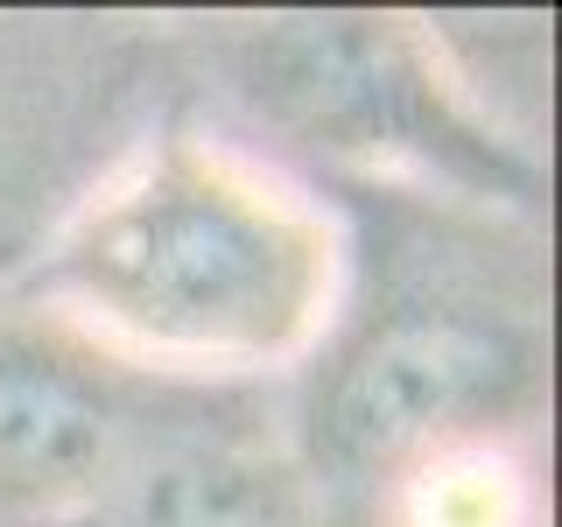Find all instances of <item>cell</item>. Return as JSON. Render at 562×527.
<instances>
[{"instance_id":"obj_1","label":"cell","mask_w":562,"mask_h":527,"mask_svg":"<svg viewBox=\"0 0 562 527\" xmlns=\"http://www.w3.org/2000/svg\"><path fill=\"white\" fill-rule=\"evenodd\" d=\"M359 254L324 338L289 373V429L351 527L415 464L471 444H541L549 239L514 204L345 176Z\"/></svg>"},{"instance_id":"obj_6","label":"cell","mask_w":562,"mask_h":527,"mask_svg":"<svg viewBox=\"0 0 562 527\" xmlns=\"http://www.w3.org/2000/svg\"><path fill=\"white\" fill-rule=\"evenodd\" d=\"M366 527H549L541 444H471L415 464Z\"/></svg>"},{"instance_id":"obj_3","label":"cell","mask_w":562,"mask_h":527,"mask_svg":"<svg viewBox=\"0 0 562 527\" xmlns=\"http://www.w3.org/2000/svg\"><path fill=\"white\" fill-rule=\"evenodd\" d=\"M239 85L268 120L324 148L345 176H394L457 198L527 211L541 190V162L506 148L457 99L443 57L422 22L394 14H310L260 22L233 43Z\"/></svg>"},{"instance_id":"obj_4","label":"cell","mask_w":562,"mask_h":527,"mask_svg":"<svg viewBox=\"0 0 562 527\" xmlns=\"http://www.w3.org/2000/svg\"><path fill=\"white\" fill-rule=\"evenodd\" d=\"M183 380L134 373L29 303H0V527H64L113 485Z\"/></svg>"},{"instance_id":"obj_5","label":"cell","mask_w":562,"mask_h":527,"mask_svg":"<svg viewBox=\"0 0 562 527\" xmlns=\"http://www.w3.org/2000/svg\"><path fill=\"white\" fill-rule=\"evenodd\" d=\"M64 527H351L295 450L289 394L183 380L113 485Z\"/></svg>"},{"instance_id":"obj_2","label":"cell","mask_w":562,"mask_h":527,"mask_svg":"<svg viewBox=\"0 0 562 527\" xmlns=\"http://www.w3.org/2000/svg\"><path fill=\"white\" fill-rule=\"evenodd\" d=\"M345 254L338 211L295 176L204 127H162L64 211L14 303L134 373L274 386L324 338Z\"/></svg>"}]
</instances>
